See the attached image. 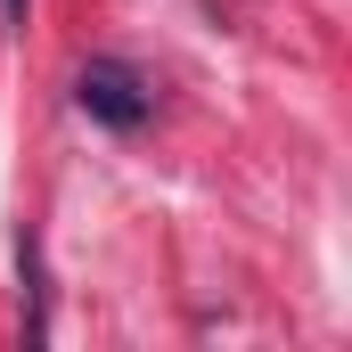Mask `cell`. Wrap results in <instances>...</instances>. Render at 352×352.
I'll list each match as a JSON object with an SVG mask.
<instances>
[{"label": "cell", "instance_id": "obj_1", "mask_svg": "<svg viewBox=\"0 0 352 352\" xmlns=\"http://www.w3.org/2000/svg\"><path fill=\"white\" fill-rule=\"evenodd\" d=\"M74 107H82L90 123H107V131H140L148 123V82L123 58H90L82 74H74Z\"/></svg>", "mask_w": 352, "mask_h": 352}, {"label": "cell", "instance_id": "obj_2", "mask_svg": "<svg viewBox=\"0 0 352 352\" xmlns=\"http://www.w3.org/2000/svg\"><path fill=\"white\" fill-rule=\"evenodd\" d=\"M0 8H8V16H16V25H25V8H33V0H0Z\"/></svg>", "mask_w": 352, "mask_h": 352}]
</instances>
